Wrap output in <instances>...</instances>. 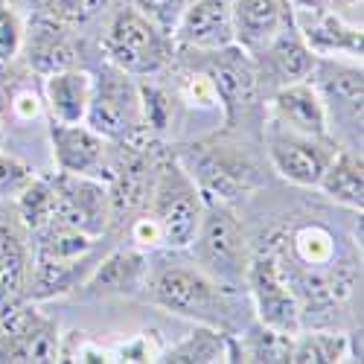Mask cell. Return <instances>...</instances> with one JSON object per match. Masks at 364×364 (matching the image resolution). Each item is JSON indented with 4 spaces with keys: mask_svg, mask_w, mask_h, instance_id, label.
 I'll list each match as a JSON object with an SVG mask.
<instances>
[{
    "mask_svg": "<svg viewBox=\"0 0 364 364\" xmlns=\"http://www.w3.org/2000/svg\"><path fill=\"white\" fill-rule=\"evenodd\" d=\"M178 97L181 102H187V105H198V108H213L219 105L216 102V94H213V85H210V79L187 65V62H181V82H178Z\"/></svg>",
    "mask_w": 364,
    "mask_h": 364,
    "instance_id": "cell-31",
    "label": "cell"
},
{
    "mask_svg": "<svg viewBox=\"0 0 364 364\" xmlns=\"http://www.w3.org/2000/svg\"><path fill=\"white\" fill-rule=\"evenodd\" d=\"M158 361H166V364H219V361H239L236 332L198 323L184 341L172 344L169 350H161V358Z\"/></svg>",
    "mask_w": 364,
    "mask_h": 364,
    "instance_id": "cell-24",
    "label": "cell"
},
{
    "mask_svg": "<svg viewBox=\"0 0 364 364\" xmlns=\"http://www.w3.org/2000/svg\"><path fill=\"white\" fill-rule=\"evenodd\" d=\"M105 62L126 70L134 79L158 76L175 62V41L134 4H123L111 12L102 36Z\"/></svg>",
    "mask_w": 364,
    "mask_h": 364,
    "instance_id": "cell-3",
    "label": "cell"
},
{
    "mask_svg": "<svg viewBox=\"0 0 364 364\" xmlns=\"http://www.w3.org/2000/svg\"><path fill=\"white\" fill-rule=\"evenodd\" d=\"M291 21L303 44L318 58L347 55L350 62L361 65V23H347L336 9L294 6V4H291Z\"/></svg>",
    "mask_w": 364,
    "mask_h": 364,
    "instance_id": "cell-13",
    "label": "cell"
},
{
    "mask_svg": "<svg viewBox=\"0 0 364 364\" xmlns=\"http://www.w3.org/2000/svg\"><path fill=\"white\" fill-rule=\"evenodd\" d=\"M140 97H143V117L151 137H161L172 123V97L164 87L149 85L140 79Z\"/></svg>",
    "mask_w": 364,
    "mask_h": 364,
    "instance_id": "cell-30",
    "label": "cell"
},
{
    "mask_svg": "<svg viewBox=\"0 0 364 364\" xmlns=\"http://www.w3.org/2000/svg\"><path fill=\"white\" fill-rule=\"evenodd\" d=\"M47 134H50V149H53V164L58 172L90 175V178L105 181L111 143L102 134H97L85 123H53V119H50Z\"/></svg>",
    "mask_w": 364,
    "mask_h": 364,
    "instance_id": "cell-14",
    "label": "cell"
},
{
    "mask_svg": "<svg viewBox=\"0 0 364 364\" xmlns=\"http://www.w3.org/2000/svg\"><path fill=\"white\" fill-rule=\"evenodd\" d=\"M291 257L300 268H326L336 257V236L323 225H303L291 233Z\"/></svg>",
    "mask_w": 364,
    "mask_h": 364,
    "instance_id": "cell-28",
    "label": "cell"
},
{
    "mask_svg": "<svg viewBox=\"0 0 364 364\" xmlns=\"http://www.w3.org/2000/svg\"><path fill=\"white\" fill-rule=\"evenodd\" d=\"M315 53L303 44L300 33L294 29V21L283 29V33L271 41L259 55H254L257 65V76H259V87H283L291 82H303L309 79L312 68H315Z\"/></svg>",
    "mask_w": 364,
    "mask_h": 364,
    "instance_id": "cell-21",
    "label": "cell"
},
{
    "mask_svg": "<svg viewBox=\"0 0 364 364\" xmlns=\"http://www.w3.org/2000/svg\"><path fill=\"white\" fill-rule=\"evenodd\" d=\"M79 53H82V44L73 33V26L58 23L41 12H36L29 18V23H23L21 55H23V65L36 76H50L68 68H79Z\"/></svg>",
    "mask_w": 364,
    "mask_h": 364,
    "instance_id": "cell-12",
    "label": "cell"
},
{
    "mask_svg": "<svg viewBox=\"0 0 364 364\" xmlns=\"http://www.w3.org/2000/svg\"><path fill=\"white\" fill-rule=\"evenodd\" d=\"M44 114V94L36 85V73L26 65L18 68L15 62L0 65V119L4 126L12 123H33Z\"/></svg>",
    "mask_w": 364,
    "mask_h": 364,
    "instance_id": "cell-23",
    "label": "cell"
},
{
    "mask_svg": "<svg viewBox=\"0 0 364 364\" xmlns=\"http://www.w3.org/2000/svg\"><path fill=\"white\" fill-rule=\"evenodd\" d=\"M294 6H323V9H336V6H361V0H291Z\"/></svg>",
    "mask_w": 364,
    "mask_h": 364,
    "instance_id": "cell-35",
    "label": "cell"
},
{
    "mask_svg": "<svg viewBox=\"0 0 364 364\" xmlns=\"http://www.w3.org/2000/svg\"><path fill=\"white\" fill-rule=\"evenodd\" d=\"M85 126L102 134L108 143H132L143 146L155 140L149 134L146 117H143V97H140V79L129 76L114 65H102L94 76L90 87V102L85 114Z\"/></svg>",
    "mask_w": 364,
    "mask_h": 364,
    "instance_id": "cell-4",
    "label": "cell"
},
{
    "mask_svg": "<svg viewBox=\"0 0 364 364\" xmlns=\"http://www.w3.org/2000/svg\"><path fill=\"white\" fill-rule=\"evenodd\" d=\"M21 44H23V23L6 0H0V65L15 62L21 55Z\"/></svg>",
    "mask_w": 364,
    "mask_h": 364,
    "instance_id": "cell-32",
    "label": "cell"
},
{
    "mask_svg": "<svg viewBox=\"0 0 364 364\" xmlns=\"http://www.w3.org/2000/svg\"><path fill=\"white\" fill-rule=\"evenodd\" d=\"M172 41L178 50H222L233 44V0H187Z\"/></svg>",
    "mask_w": 364,
    "mask_h": 364,
    "instance_id": "cell-16",
    "label": "cell"
},
{
    "mask_svg": "<svg viewBox=\"0 0 364 364\" xmlns=\"http://www.w3.org/2000/svg\"><path fill=\"white\" fill-rule=\"evenodd\" d=\"M36 178V169L26 161L0 151V198H18V193Z\"/></svg>",
    "mask_w": 364,
    "mask_h": 364,
    "instance_id": "cell-33",
    "label": "cell"
},
{
    "mask_svg": "<svg viewBox=\"0 0 364 364\" xmlns=\"http://www.w3.org/2000/svg\"><path fill=\"white\" fill-rule=\"evenodd\" d=\"M291 338L280 329H271L262 321L251 323L245 336H239V361H259V364H283L291 358Z\"/></svg>",
    "mask_w": 364,
    "mask_h": 364,
    "instance_id": "cell-26",
    "label": "cell"
},
{
    "mask_svg": "<svg viewBox=\"0 0 364 364\" xmlns=\"http://www.w3.org/2000/svg\"><path fill=\"white\" fill-rule=\"evenodd\" d=\"M175 53L181 55V62L198 68L210 79L228 129H236L242 119L251 117V111H257L262 87H259L254 58L242 47L236 44L222 50H178L175 47Z\"/></svg>",
    "mask_w": 364,
    "mask_h": 364,
    "instance_id": "cell-5",
    "label": "cell"
},
{
    "mask_svg": "<svg viewBox=\"0 0 364 364\" xmlns=\"http://www.w3.org/2000/svg\"><path fill=\"white\" fill-rule=\"evenodd\" d=\"M132 4H134L143 15H149L161 29H166V33L172 36V29H175L181 12H184L187 0H132Z\"/></svg>",
    "mask_w": 364,
    "mask_h": 364,
    "instance_id": "cell-34",
    "label": "cell"
},
{
    "mask_svg": "<svg viewBox=\"0 0 364 364\" xmlns=\"http://www.w3.org/2000/svg\"><path fill=\"white\" fill-rule=\"evenodd\" d=\"M291 23V0H233V44L259 55Z\"/></svg>",
    "mask_w": 364,
    "mask_h": 364,
    "instance_id": "cell-18",
    "label": "cell"
},
{
    "mask_svg": "<svg viewBox=\"0 0 364 364\" xmlns=\"http://www.w3.org/2000/svg\"><path fill=\"white\" fill-rule=\"evenodd\" d=\"M4 143H6V126H4V119H0V151H4Z\"/></svg>",
    "mask_w": 364,
    "mask_h": 364,
    "instance_id": "cell-36",
    "label": "cell"
},
{
    "mask_svg": "<svg viewBox=\"0 0 364 364\" xmlns=\"http://www.w3.org/2000/svg\"><path fill=\"white\" fill-rule=\"evenodd\" d=\"M146 210L164 233V248L184 251L193 245L204 216V196L181 158L161 143L155 146V181Z\"/></svg>",
    "mask_w": 364,
    "mask_h": 364,
    "instance_id": "cell-2",
    "label": "cell"
},
{
    "mask_svg": "<svg viewBox=\"0 0 364 364\" xmlns=\"http://www.w3.org/2000/svg\"><path fill=\"white\" fill-rule=\"evenodd\" d=\"M268 111H271L268 117L274 119V123H280L291 132L312 134V137H336L329 132L326 108L309 79L274 87L271 90V100H268Z\"/></svg>",
    "mask_w": 364,
    "mask_h": 364,
    "instance_id": "cell-20",
    "label": "cell"
},
{
    "mask_svg": "<svg viewBox=\"0 0 364 364\" xmlns=\"http://www.w3.org/2000/svg\"><path fill=\"white\" fill-rule=\"evenodd\" d=\"M90 87H94V76L82 68H68L44 76L41 94L53 123H85Z\"/></svg>",
    "mask_w": 364,
    "mask_h": 364,
    "instance_id": "cell-22",
    "label": "cell"
},
{
    "mask_svg": "<svg viewBox=\"0 0 364 364\" xmlns=\"http://www.w3.org/2000/svg\"><path fill=\"white\" fill-rule=\"evenodd\" d=\"M58 321L38 312L33 300L0 318V364H50L58 361Z\"/></svg>",
    "mask_w": 364,
    "mask_h": 364,
    "instance_id": "cell-11",
    "label": "cell"
},
{
    "mask_svg": "<svg viewBox=\"0 0 364 364\" xmlns=\"http://www.w3.org/2000/svg\"><path fill=\"white\" fill-rule=\"evenodd\" d=\"M143 294L149 303H155L169 315L233 332L230 291L222 289L204 268L178 265V262L149 265Z\"/></svg>",
    "mask_w": 364,
    "mask_h": 364,
    "instance_id": "cell-1",
    "label": "cell"
},
{
    "mask_svg": "<svg viewBox=\"0 0 364 364\" xmlns=\"http://www.w3.org/2000/svg\"><path fill=\"white\" fill-rule=\"evenodd\" d=\"M245 286L254 297L257 321H262L271 329H280L286 336H297L303 329V309L300 297L280 265V257L274 248H265L248 259Z\"/></svg>",
    "mask_w": 364,
    "mask_h": 364,
    "instance_id": "cell-8",
    "label": "cell"
},
{
    "mask_svg": "<svg viewBox=\"0 0 364 364\" xmlns=\"http://www.w3.org/2000/svg\"><path fill=\"white\" fill-rule=\"evenodd\" d=\"M347 355V336L336 332H297L291 338V358L294 364H332L344 361Z\"/></svg>",
    "mask_w": 364,
    "mask_h": 364,
    "instance_id": "cell-27",
    "label": "cell"
},
{
    "mask_svg": "<svg viewBox=\"0 0 364 364\" xmlns=\"http://www.w3.org/2000/svg\"><path fill=\"white\" fill-rule=\"evenodd\" d=\"M149 257L146 251L134 245H123L111 251L105 259H100L97 268H90V274L82 280V294L94 300H108V297H140L146 277H149ZM76 289V291H79Z\"/></svg>",
    "mask_w": 364,
    "mask_h": 364,
    "instance_id": "cell-17",
    "label": "cell"
},
{
    "mask_svg": "<svg viewBox=\"0 0 364 364\" xmlns=\"http://www.w3.org/2000/svg\"><path fill=\"white\" fill-rule=\"evenodd\" d=\"M332 204L347 207L353 213H361L364 207V164H361V151L338 146V151L332 155L326 164L318 187Z\"/></svg>",
    "mask_w": 364,
    "mask_h": 364,
    "instance_id": "cell-25",
    "label": "cell"
},
{
    "mask_svg": "<svg viewBox=\"0 0 364 364\" xmlns=\"http://www.w3.org/2000/svg\"><path fill=\"white\" fill-rule=\"evenodd\" d=\"M193 251L201 268L222 289H239L248 274V242L236 213L225 201L204 198V216L193 239Z\"/></svg>",
    "mask_w": 364,
    "mask_h": 364,
    "instance_id": "cell-6",
    "label": "cell"
},
{
    "mask_svg": "<svg viewBox=\"0 0 364 364\" xmlns=\"http://www.w3.org/2000/svg\"><path fill=\"white\" fill-rule=\"evenodd\" d=\"M29 265H33V248L23 225L18 216H0V318L26 303Z\"/></svg>",
    "mask_w": 364,
    "mask_h": 364,
    "instance_id": "cell-19",
    "label": "cell"
},
{
    "mask_svg": "<svg viewBox=\"0 0 364 364\" xmlns=\"http://www.w3.org/2000/svg\"><path fill=\"white\" fill-rule=\"evenodd\" d=\"M265 126L268 129L262 132V137H265V149H268L274 172L294 187L315 190L326 164L332 161V155L338 151L341 143L336 137H312V134L291 132L274 123L271 117Z\"/></svg>",
    "mask_w": 364,
    "mask_h": 364,
    "instance_id": "cell-9",
    "label": "cell"
},
{
    "mask_svg": "<svg viewBox=\"0 0 364 364\" xmlns=\"http://www.w3.org/2000/svg\"><path fill=\"white\" fill-rule=\"evenodd\" d=\"M309 82L315 85L326 108V119L332 114L338 119H347V129L353 132V137L361 140V97H364L361 65H344L336 62V58H315Z\"/></svg>",
    "mask_w": 364,
    "mask_h": 364,
    "instance_id": "cell-15",
    "label": "cell"
},
{
    "mask_svg": "<svg viewBox=\"0 0 364 364\" xmlns=\"http://www.w3.org/2000/svg\"><path fill=\"white\" fill-rule=\"evenodd\" d=\"M47 225H62L87 236H102L111 228V196L102 178L55 172L50 178Z\"/></svg>",
    "mask_w": 364,
    "mask_h": 364,
    "instance_id": "cell-7",
    "label": "cell"
},
{
    "mask_svg": "<svg viewBox=\"0 0 364 364\" xmlns=\"http://www.w3.org/2000/svg\"><path fill=\"white\" fill-rule=\"evenodd\" d=\"M190 149H196V166L187 169L196 178L204 198L230 204L257 190V166L248 161L245 151H239V146L222 140H204L193 143Z\"/></svg>",
    "mask_w": 364,
    "mask_h": 364,
    "instance_id": "cell-10",
    "label": "cell"
},
{
    "mask_svg": "<svg viewBox=\"0 0 364 364\" xmlns=\"http://www.w3.org/2000/svg\"><path fill=\"white\" fill-rule=\"evenodd\" d=\"M108 6H111V0H38L41 15L58 21V23H68L73 29L100 18Z\"/></svg>",
    "mask_w": 364,
    "mask_h": 364,
    "instance_id": "cell-29",
    "label": "cell"
}]
</instances>
